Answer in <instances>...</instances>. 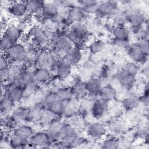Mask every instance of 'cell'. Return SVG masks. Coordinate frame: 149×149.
I'll list each match as a JSON object with an SVG mask.
<instances>
[{"mask_svg":"<svg viewBox=\"0 0 149 149\" xmlns=\"http://www.w3.org/2000/svg\"><path fill=\"white\" fill-rule=\"evenodd\" d=\"M63 36L69 38L74 46L81 49L88 36V29L83 22L76 23L63 30Z\"/></svg>","mask_w":149,"mask_h":149,"instance_id":"obj_1","label":"cell"},{"mask_svg":"<svg viewBox=\"0 0 149 149\" xmlns=\"http://www.w3.org/2000/svg\"><path fill=\"white\" fill-rule=\"evenodd\" d=\"M4 54L10 62L15 64L23 63L27 61L29 58L27 47L22 43L19 42L15 44Z\"/></svg>","mask_w":149,"mask_h":149,"instance_id":"obj_2","label":"cell"},{"mask_svg":"<svg viewBox=\"0 0 149 149\" xmlns=\"http://www.w3.org/2000/svg\"><path fill=\"white\" fill-rule=\"evenodd\" d=\"M51 40H52V50L56 55L62 56V58L74 46L70 39L64 36H57Z\"/></svg>","mask_w":149,"mask_h":149,"instance_id":"obj_3","label":"cell"},{"mask_svg":"<svg viewBox=\"0 0 149 149\" xmlns=\"http://www.w3.org/2000/svg\"><path fill=\"white\" fill-rule=\"evenodd\" d=\"M86 14L77 5L65 10V17L63 26L69 27L76 23L83 22L86 17Z\"/></svg>","mask_w":149,"mask_h":149,"instance_id":"obj_4","label":"cell"},{"mask_svg":"<svg viewBox=\"0 0 149 149\" xmlns=\"http://www.w3.org/2000/svg\"><path fill=\"white\" fill-rule=\"evenodd\" d=\"M72 65L63 58L56 59L49 69L52 75H55L60 79L67 78L71 72Z\"/></svg>","mask_w":149,"mask_h":149,"instance_id":"obj_5","label":"cell"},{"mask_svg":"<svg viewBox=\"0 0 149 149\" xmlns=\"http://www.w3.org/2000/svg\"><path fill=\"white\" fill-rule=\"evenodd\" d=\"M56 61V59L54 53L51 51L44 49L38 52L35 57V63L37 68H44L49 70Z\"/></svg>","mask_w":149,"mask_h":149,"instance_id":"obj_6","label":"cell"},{"mask_svg":"<svg viewBox=\"0 0 149 149\" xmlns=\"http://www.w3.org/2000/svg\"><path fill=\"white\" fill-rule=\"evenodd\" d=\"M127 22L131 27H140L147 23V17L143 11L140 9L129 10L126 12Z\"/></svg>","mask_w":149,"mask_h":149,"instance_id":"obj_7","label":"cell"},{"mask_svg":"<svg viewBox=\"0 0 149 149\" xmlns=\"http://www.w3.org/2000/svg\"><path fill=\"white\" fill-rule=\"evenodd\" d=\"M63 123L58 118L52 119L45 130L49 141L53 144L60 140L59 132Z\"/></svg>","mask_w":149,"mask_h":149,"instance_id":"obj_8","label":"cell"},{"mask_svg":"<svg viewBox=\"0 0 149 149\" xmlns=\"http://www.w3.org/2000/svg\"><path fill=\"white\" fill-rule=\"evenodd\" d=\"M7 10L11 16L19 19L24 17L29 13L26 1H12Z\"/></svg>","mask_w":149,"mask_h":149,"instance_id":"obj_9","label":"cell"},{"mask_svg":"<svg viewBox=\"0 0 149 149\" xmlns=\"http://www.w3.org/2000/svg\"><path fill=\"white\" fill-rule=\"evenodd\" d=\"M108 107L109 104L108 101L98 98L92 104L90 112L94 118L99 119L107 112Z\"/></svg>","mask_w":149,"mask_h":149,"instance_id":"obj_10","label":"cell"},{"mask_svg":"<svg viewBox=\"0 0 149 149\" xmlns=\"http://www.w3.org/2000/svg\"><path fill=\"white\" fill-rule=\"evenodd\" d=\"M1 84L6 88V95L9 97L14 102H19L24 97V88L13 86L9 83L6 84Z\"/></svg>","mask_w":149,"mask_h":149,"instance_id":"obj_11","label":"cell"},{"mask_svg":"<svg viewBox=\"0 0 149 149\" xmlns=\"http://www.w3.org/2000/svg\"><path fill=\"white\" fill-rule=\"evenodd\" d=\"M127 54L134 62L137 63H143L147 61L148 56H146L139 48L137 42L130 44L126 49Z\"/></svg>","mask_w":149,"mask_h":149,"instance_id":"obj_12","label":"cell"},{"mask_svg":"<svg viewBox=\"0 0 149 149\" xmlns=\"http://www.w3.org/2000/svg\"><path fill=\"white\" fill-rule=\"evenodd\" d=\"M116 79L123 87L130 88L135 82V74L123 68L117 74Z\"/></svg>","mask_w":149,"mask_h":149,"instance_id":"obj_13","label":"cell"},{"mask_svg":"<svg viewBox=\"0 0 149 149\" xmlns=\"http://www.w3.org/2000/svg\"><path fill=\"white\" fill-rule=\"evenodd\" d=\"M29 143L33 147H49L52 144L49 140L48 136L45 132H38L34 133L31 137L29 139Z\"/></svg>","mask_w":149,"mask_h":149,"instance_id":"obj_14","label":"cell"},{"mask_svg":"<svg viewBox=\"0 0 149 149\" xmlns=\"http://www.w3.org/2000/svg\"><path fill=\"white\" fill-rule=\"evenodd\" d=\"M118 3L114 1H105L100 3L98 14L104 16H113L117 11Z\"/></svg>","mask_w":149,"mask_h":149,"instance_id":"obj_15","label":"cell"},{"mask_svg":"<svg viewBox=\"0 0 149 149\" xmlns=\"http://www.w3.org/2000/svg\"><path fill=\"white\" fill-rule=\"evenodd\" d=\"M60 140L67 143L72 141L77 136V132L74 127L69 123H63L59 132Z\"/></svg>","mask_w":149,"mask_h":149,"instance_id":"obj_16","label":"cell"},{"mask_svg":"<svg viewBox=\"0 0 149 149\" xmlns=\"http://www.w3.org/2000/svg\"><path fill=\"white\" fill-rule=\"evenodd\" d=\"M77 5L82 9V10L88 15L98 14L100 1L94 0H83L76 2Z\"/></svg>","mask_w":149,"mask_h":149,"instance_id":"obj_17","label":"cell"},{"mask_svg":"<svg viewBox=\"0 0 149 149\" xmlns=\"http://www.w3.org/2000/svg\"><path fill=\"white\" fill-rule=\"evenodd\" d=\"M107 131V127L104 124L100 122H95L88 126L87 133L91 138L99 139L104 136Z\"/></svg>","mask_w":149,"mask_h":149,"instance_id":"obj_18","label":"cell"},{"mask_svg":"<svg viewBox=\"0 0 149 149\" xmlns=\"http://www.w3.org/2000/svg\"><path fill=\"white\" fill-rule=\"evenodd\" d=\"M44 106L37 105L27 109L26 121L37 122L40 121L44 116Z\"/></svg>","mask_w":149,"mask_h":149,"instance_id":"obj_19","label":"cell"},{"mask_svg":"<svg viewBox=\"0 0 149 149\" xmlns=\"http://www.w3.org/2000/svg\"><path fill=\"white\" fill-rule=\"evenodd\" d=\"M41 23L42 28L48 34L49 38L50 36H52L61 30V26L52 17L44 18L41 20Z\"/></svg>","mask_w":149,"mask_h":149,"instance_id":"obj_20","label":"cell"},{"mask_svg":"<svg viewBox=\"0 0 149 149\" xmlns=\"http://www.w3.org/2000/svg\"><path fill=\"white\" fill-rule=\"evenodd\" d=\"M63 58L72 66L76 65L82 59V52L81 49L73 46L64 56Z\"/></svg>","mask_w":149,"mask_h":149,"instance_id":"obj_21","label":"cell"},{"mask_svg":"<svg viewBox=\"0 0 149 149\" xmlns=\"http://www.w3.org/2000/svg\"><path fill=\"white\" fill-rule=\"evenodd\" d=\"M15 103L7 95L1 97L0 102V113L2 119L8 116L11 112L13 111Z\"/></svg>","mask_w":149,"mask_h":149,"instance_id":"obj_22","label":"cell"},{"mask_svg":"<svg viewBox=\"0 0 149 149\" xmlns=\"http://www.w3.org/2000/svg\"><path fill=\"white\" fill-rule=\"evenodd\" d=\"M87 94L91 96L98 95L100 89L102 87L101 79L98 77L90 78L85 83Z\"/></svg>","mask_w":149,"mask_h":149,"instance_id":"obj_23","label":"cell"},{"mask_svg":"<svg viewBox=\"0 0 149 149\" xmlns=\"http://www.w3.org/2000/svg\"><path fill=\"white\" fill-rule=\"evenodd\" d=\"M74 98L70 99L65 101V107L62 115L66 118H71L75 116L76 113L79 111V107Z\"/></svg>","mask_w":149,"mask_h":149,"instance_id":"obj_24","label":"cell"},{"mask_svg":"<svg viewBox=\"0 0 149 149\" xmlns=\"http://www.w3.org/2000/svg\"><path fill=\"white\" fill-rule=\"evenodd\" d=\"M59 10V8L55 1H44L41 10L43 17L42 19L52 17Z\"/></svg>","mask_w":149,"mask_h":149,"instance_id":"obj_25","label":"cell"},{"mask_svg":"<svg viewBox=\"0 0 149 149\" xmlns=\"http://www.w3.org/2000/svg\"><path fill=\"white\" fill-rule=\"evenodd\" d=\"M33 72L38 83L44 84L48 83L50 81L52 76L50 70L47 68H36L33 70Z\"/></svg>","mask_w":149,"mask_h":149,"instance_id":"obj_26","label":"cell"},{"mask_svg":"<svg viewBox=\"0 0 149 149\" xmlns=\"http://www.w3.org/2000/svg\"><path fill=\"white\" fill-rule=\"evenodd\" d=\"M27 112V109L22 107L17 108L13 110L11 115L10 116V121L12 124H15L17 126L19 123L23 121H26V115Z\"/></svg>","mask_w":149,"mask_h":149,"instance_id":"obj_27","label":"cell"},{"mask_svg":"<svg viewBox=\"0 0 149 149\" xmlns=\"http://www.w3.org/2000/svg\"><path fill=\"white\" fill-rule=\"evenodd\" d=\"M116 90L115 88L110 85H106L103 87L102 86L98 96L100 98L109 102L116 98Z\"/></svg>","mask_w":149,"mask_h":149,"instance_id":"obj_28","label":"cell"},{"mask_svg":"<svg viewBox=\"0 0 149 149\" xmlns=\"http://www.w3.org/2000/svg\"><path fill=\"white\" fill-rule=\"evenodd\" d=\"M13 133L27 140H29L34 133L33 129L30 126L25 124H21L15 127Z\"/></svg>","mask_w":149,"mask_h":149,"instance_id":"obj_29","label":"cell"},{"mask_svg":"<svg viewBox=\"0 0 149 149\" xmlns=\"http://www.w3.org/2000/svg\"><path fill=\"white\" fill-rule=\"evenodd\" d=\"M8 143L10 147L14 148H27V146L30 144L29 140H25L18 136L13 132L9 136L8 139Z\"/></svg>","mask_w":149,"mask_h":149,"instance_id":"obj_30","label":"cell"},{"mask_svg":"<svg viewBox=\"0 0 149 149\" xmlns=\"http://www.w3.org/2000/svg\"><path fill=\"white\" fill-rule=\"evenodd\" d=\"M3 34L15 42H17L22 36L23 31L21 30L16 24H9L5 29Z\"/></svg>","mask_w":149,"mask_h":149,"instance_id":"obj_31","label":"cell"},{"mask_svg":"<svg viewBox=\"0 0 149 149\" xmlns=\"http://www.w3.org/2000/svg\"><path fill=\"white\" fill-rule=\"evenodd\" d=\"M65 101L62 100L59 98H57L54 102H52L50 105H49L46 108V109L52 115L54 116L62 115L64 107H65Z\"/></svg>","mask_w":149,"mask_h":149,"instance_id":"obj_32","label":"cell"},{"mask_svg":"<svg viewBox=\"0 0 149 149\" xmlns=\"http://www.w3.org/2000/svg\"><path fill=\"white\" fill-rule=\"evenodd\" d=\"M73 94V98L75 100L81 99L87 94L85 83L77 81L70 88Z\"/></svg>","mask_w":149,"mask_h":149,"instance_id":"obj_33","label":"cell"},{"mask_svg":"<svg viewBox=\"0 0 149 149\" xmlns=\"http://www.w3.org/2000/svg\"><path fill=\"white\" fill-rule=\"evenodd\" d=\"M112 34L115 38L129 39L130 30L125 25L116 26L112 29Z\"/></svg>","mask_w":149,"mask_h":149,"instance_id":"obj_34","label":"cell"},{"mask_svg":"<svg viewBox=\"0 0 149 149\" xmlns=\"http://www.w3.org/2000/svg\"><path fill=\"white\" fill-rule=\"evenodd\" d=\"M44 2V1L38 0H31L26 1L28 12L30 14H33L35 15L39 13L42 10Z\"/></svg>","mask_w":149,"mask_h":149,"instance_id":"obj_35","label":"cell"},{"mask_svg":"<svg viewBox=\"0 0 149 149\" xmlns=\"http://www.w3.org/2000/svg\"><path fill=\"white\" fill-rule=\"evenodd\" d=\"M140 104L139 97L134 95H131L127 97L123 101V106L127 111H132L137 108Z\"/></svg>","mask_w":149,"mask_h":149,"instance_id":"obj_36","label":"cell"},{"mask_svg":"<svg viewBox=\"0 0 149 149\" xmlns=\"http://www.w3.org/2000/svg\"><path fill=\"white\" fill-rule=\"evenodd\" d=\"M16 43V42L11 40L8 36L4 34H2L0 41V48L1 52L5 53Z\"/></svg>","mask_w":149,"mask_h":149,"instance_id":"obj_37","label":"cell"},{"mask_svg":"<svg viewBox=\"0 0 149 149\" xmlns=\"http://www.w3.org/2000/svg\"><path fill=\"white\" fill-rule=\"evenodd\" d=\"M120 146V141L118 139L111 137L105 139L101 144V147L102 148H118Z\"/></svg>","mask_w":149,"mask_h":149,"instance_id":"obj_38","label":"cell"},{"mask_svg":"<svg viewBox=\"0 0 149 149\" xmlns=\"http://www.w3.org/2000/svg\"><path fill=\"white\" fill-rule=\"evenodd\" d=\"M55 93L58 98L62 100L66 101L67 100L73 98V94L70 88H59L58 90L55 91Z\"/></svg>","mask_w":149,"mask_h":149,"instance_id":"obj_39","label":"cell"},{"mask_svg":"<svg viewBox=\"0 0 149 149\" xmlns=\"http://www.w3.org/2000/svg\"><path fill=\"white\" fill-rule=\"evenodd\" d=\"M105 42L101 40H96L93 41L89 45V51L93 54H97L102 51L105 48Z\"/></svg>","mask_w":149,"mask_h":149,"instance_id":"obj_40","label":"cell"},{"mask_svg":"<svg viewBox=\"0 0 149 149\" xmlns=\"http://www.w3.org/2000/svg\"><path fill=\"white\" fill-rule=\"evenodd\" d=\"M148 135H149V129L147 125L140 126L136 132V136L138 138L144 140L145 143L148 144Z\"/></svg>","mask_w":149,"mask_h":149,"instance_id":"obj_41","label":"cell"},{"mask_svg":"<svg viewBox=\"0 0 149 149\" xmlns=\"http://www.w3.org/2000/svg\"><path fill=\"white\" fill-rule=\"evenodd\" d=\"M109 130L114 133H119L124 129V126L119 120H112L109 122L108 126Z\"/></svg>","mask_w":149,"mask_h":149,"instance_id":"obj_42","label":"cell"},{"mask_svg":"<svg viewBox=\"0 0 149 149\" xmlns=\"http://www.w3.org/2000/svg\"><path fill=\"white\" fill-rule=\"evenodd\" d=\"M45 32L41 25H34L31 27L28 31V36L32 39L40 36Z\"/></svg>","mask_w":149,"mask_h":149,"instance_id":"obj_43","label":"cell"},{"mask_svg":"<svg viewBox=\"0 0 149 149\" xmlns=\"http://www.w3.org/2000/svg\"><path fill=\"white\" fill-rule=\"evenodd\" d=\"M112 44L117 48L121 49H127L129 45L130 42L129 39H120L114 38L112 41Z\"/></svg>","mask_w":149,"mask_h":149,"instance_id":"obj_44","label":"cell"},{"mask_svg":"<svg viewBox=\"0 0 149 149\" xmlns=\"http://www.w3.org/2000/svg\"><path fill=\"white\" fill-rule=\"evenodd\" d=\"M10 67L3 69H0V79L1 84L8 83L10 79Z\"/></svg>","mask_w":149,"mask_h":149,"instance_id":"obj_45","label":"cell"},{"mask_svg":"<svg viewBox=\"0 0 149 149\" xmlns=\"http://www.w3.org/2000/svg\"><path fill=\"white\" fill-rule=\"evenodd\" d=\"M137 44L140 48V49L141 51V52L147 56H148L149 54V42L148 40H140L138 42H137Z\"/></svg>","mask_w":149,"mask_h":149,"instance_id":"obj_46","label":"cell"},{"mask_svg":"<svg viewBox=\"0 0 149 149\" xmlns=\"http://www.w3.org/2000/svg\"><path fill=\"white\" fill-rule=\"evenodd\" d=\"M140 103H142L145 106L147 107L149 104V98H148V84H146V86L145 87L144 93L143 95L139 97Z\"/></svg>","mask_w":149,"mask_h":149,"instance_id":"obj_47","label":"cell"},{"mask_svg":"<svg viewBox=\"0 0 149 149\" xmlns=\"http://www.w3.org/2000/svg\"><path fill=\"white\" fill-rule=\"evenodd\" d=\"M10 61L6 57V56L5 55V54L2 53L1 54V58H0V69H3L5 68H9L10 66Z\"/></svg>","mask_w":149,"mask_h":149,"instance_id":"obj_48","label":"cell"},{"mask_svg":"<svg viewBox=\"0 0 149 149\" xmlns=\"http://www.w3.org/2000/svg\"><path fill=\"white\" fill-rule=\"evenodd\" d=\"M125 69H127V70L131 72L132 73H134V74H136L138 71V68L136 66V65L135 63H129L128 64H127L125 67Z\"/></svg>","mask_w":149,"mask_h":149,"instance_id":"obj_49","label":"cell"},{"mask_svg":"<svg viewBox=\"0 0 149 149\" xmlns=\"http://www.w3.org/2000/svg\"><path fill=\"white\" fill-rule=\"evenodd\" d=\"M142 72L143 73V74L146 76L148 77V73H149V68H148V64L144 66V67L142 69Z\"/></svg>","mask_w":149,"mask_h":149,"instance_id":"obj_50","label":"cell"}]
</instances>
